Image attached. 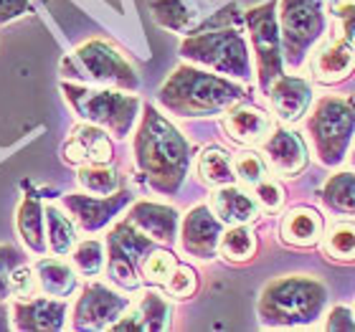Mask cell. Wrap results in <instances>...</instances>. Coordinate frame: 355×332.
<instances>
[{"label":"cell","instance_id":"obj_1","mask_svg":"<svg viewBox=\"0 0 355 332\" xmlns=\"http://www.w3.org/2000/svg\"><path fill=\"white\" fill-rule=\"evenodd\" d=\"M135 163L160 193H175L188 175L191 145L157 110L148 107L135 134Z\"/></svg>","mask_w":355,"mask_h":332},{"label":"cell","instance_id":"obj_2","mask_svg":"<svg viewBox=\"0 0 355 332\" xmlns=\"http://www.w3.org/2000/svg\"><path fill=\"white\" fill-rule=\"evenodd\" d=\"M241 99V87L193 67L175 69L160 89V104L178 117H214Z\"/></svg>","mask_w":355,"mask_h":332},{"label":"cell","instance_id":"obj_3","mask_svg":"<svg viewBox=\"0 0 355 332\" xmlns=\"http://www.w3.org/2000/svg\"><path fill=\"white\" fill-rule=\"evenodd\" d=\"M325 297V287L318 279L284 277L261 292L259 315L266 325H302L318 317Z\"/></svg>","mask_w":355,"mask_h":332},{"label":"cell","instance_id":"obj_4","mask_svg":"<svg viewBox=\"0 0 355 332\" xmlns=\"http://www.w3.org/2000/svg\"><path fill=\"white\" fill-rule=\"evenodd\" d=\"M61 91L67 96V102L71 104V110L89 125L110 130L114 137H127V132L132 130L137 107H140L137 96L67 82L61 84Z\"/></svg>","mask_w":355,"mask_h":332},{"label":"cell","instance_id":"obj_5","mask_svg":"<svg viewBox=\"0 0 355 332\" xmlns=\"http://www.w3.org/2000/svg\"><path fill=\"white\" fill-rule=\"evenodd\" d=\"M64 74L87 79L92 84H104V87L119 89H137V74L135 69L122 59V53L114 51L104 41H87L79 46L69 59H64Z\"/></svg>","mask_w":355,"mask_h":332},{"label":"cell","instance_id":"obj_6","mask_svg":"<svg viewBox=\"0 0 355 332\" xmlns=\"http://www.w3.org/2000/svg\"><path fill=\"white\" fill-rule=\"evenodd\" d=\"M180 53L188 61L216 69L218 74L239 76V79H246L252 74L249 51H246L244 38L236 30H208V33L191 36L188 41H183Z\"/></svg>","mask_w":355,"mask_h":332},{"label":"cell","instance_id":"obj_7","mask_svg":"<svg viewBox=\"0 0 355 332\" xmlns=\"http://www.w3.org/2000/svg\"><path fill=\"white\" fill-rule=\"evenodd\" d=\"M310 132L320 160L325 165L340 163L355 134V110L345 99L327 96L318 104L310 119Z\"/></svg>","mask_w":355,"mask_h":332},{"label":"cell","instance_id":"obj_8","mask_svg":"<svg viewBox=\"0 0 355 332\" xmlns=\"http://www.w3.org/2000/svg\"><path fill=\"white\" fill-rule=\"evenodd\" d=\"M322 33V0H282V41L289 64L297 67Z\"/></svg>","mask_w":355,"mask_h":332},{"label":"cell","instance_id":"obj_9","mask_svg":"<svg viewBox=\"0 0 355 332\" xmlns=\"http://www.w3.org/2000/svg\"><path fill=\"white\" fill-rule=\"evenodd\" d=\"M110 279L117 287L132 292L140 287V266L142 259L153 251V238L145 236L140 229H135L130 221H122L110 234Z\"/></svg>","mask_w":355,"mask_h":332},{"label":"cell","instance_id":"obj_10","mask_svg":"<svg viewBox=\"0 0 355 332\" xmlns=\"http://www.w3.org/2000/svg\"><path fill=\"white\" fill-rule=\"evenodd\" d=\"M277 6L264 3L259 8H252L246 13V23L252 30L257 67H259V87L264 91L274 87V82L282 76V56H279V30H277Z\"/></svg>","mask_w":355,"mask_h":332},{"label":"cell","instance_id":"obj_11","mask_svg":"<svg viewBox=\"0 0 355 332\" xmlns=\"http://www.w3.org/2000/svg\"><path fill=\"white\" fill-rule=\"evenodd\" d=\"M130 307V299L117 292L107 289L104 284H89L74 307L76 330H104L112 327Z\"/></svg>","mask_w":355,"mask_h":332},{"label":"cell","instance_id":"obj_12","mask_svg":"<svg viewBox=\"0 0 355 332\" xmlns=\"http://www.w3.org/2000/svg\"><path fill=\"white\" fill-rule=\"evenodd\" d=\"M221 0H153L150 10L163 28L175 33H200L214 18V8Z\"/></svg>","mask_w":355,"mask_h":332},{"label":"cell","instance_id":"obj_13","mask_svg":"<svg viewBox=\"0 0 355 332\" xmlns=\"http://www.w3.org/2000/svg\"><path fill=\"white\" fill-rule=\"evenodd\" d=\"M221 218L211 213L208 206H196L185 216L183 234H180V246L185 254L196 259H214L218 246H221Z\"/></svg>","mask_w":355,"mask_h":332},{"label":"cell","instance_id":"obj_14","mask_svg":"<svg viewBox=\"0 0 355 332\" xmlns=\"http://www.w3.org/2000/svg\"><path fill=\"white\" fill-rule=\"evenodd\" d=\"M130 203V193H112V195H82V193H71L64 195V206L74 221L84 231H99Z\"/></svg>","mask_w":355,"mask_h":332},{"label":"cell","instance_id":"obj_15","mask_svg":"<svg viewBox=\"0 0 355 332\" xmlns=\"http://www.w3.org/2000/svg\"><path fill=\"white\" fill-rule=\"evenodd\" d=\"M64 160L71 165H99L112 160V142L102 127L82 125L76 127L64 145Z\"/></svg>","mask_w":355,"mask_h":332},{"label":"cell","instance_id":"obj_16","mask_svg":"<svg viewBox=\"0 0 355 332\" xmlns=\"http://www.w3.org/2000/svg\"><path fill=\"white\" fill-rule=\"evenodd\" d=\"M127 221L132 223L135 229H140L145 236L160 241V244H173L178 236V211L171 206L142 200V203H135Z\"/></svg>","mask_w":355,"mask_h":332},{"label":"cell","instance_id":"obj_17","mask_svg":"<svg viewBox=\"0 0 355 332\" xmlns=\"http://www.w3.org/2000/svg\"><path fill=\"white\" fill-rule=\"evenodd\" d=\"M171 304L163 295L148 292L135 307H127V312L112 325V330H150L160 332L171 325Z\"/></svg>","mask_w":355,"mask_h":332},{"label":"cell","instance_id":"obj_18","mask_svg":"<svg viewBox=\"0 0 355 332\" xmlns=\"http://www.w3.org/2000/svg\"><path fill=\"white\" fill-rule=\"evenodd\" d=\"M353 69H355V46L350 44L348 38L327 41L312 56V76L320 84L343 82Z\"/></svg>","mask_w":355,"mask_h":332},{"label":"cell","instance_id":"obj_19","mask_svg":"<svg viewBox=\"0 0 355 332\" xmlns=\"http://www.w3.org/2000/svg\"><path fill=\"white\" fill-rule=\"evenodd\" d=\"M264 152L272 170L279 175H297L307 165V150L302 140L289 130H272V134L264 140Z\"/></svg>","mask_w":355,"mask_h":332},{"label":"cell","instance_id":"obj_20","mask_svg":"<svg viewBox=\"0 0 355 332\" xmlns=\"http://www.w3.org/2000/svg\"><path fill=\"white\" fill-rule=\"evenodd\" d=\"M67 325V302L64 299H21L15 304V327L18 330H61Z\"/></svg>","mask_w":355,"mask_h":332},{"label":"cell","instance_id":"obj_21","mask_svg":"<svg viewBox=\"0 0 355 332\" xmlns=\"http://www.w3.org/2000/svg\"><path fill=\"white\" fill-rule=\"evenodd\" d=\"M223 127H226L231 140L241 142V145H264V140L274 130L269 114H264L257 107L231 110L226 114V119H223Z\"/></svg>","mask_w":355,"mask_h":332},{"label":"cell","instance_id":"obj_22","mask_svg":"<svg viewBox=\"0 0 355 332\" xmlns=\"http://www.w3.org/2000/svg\"><path fill=\"white\" fill-rule=\"evenodd\" d=\"M269 96H272V104L277 114L287 122H297L302 117L307 107H310V87L297 79V76H279L274 87L269 89Z\"/></svg>","mask_w":355,"mask_h":332},{"label":"cell","instance_id":"obj_23","mask_svg":"<svg viewBox=\"0 0 355 332\" xmlns=\"http://www.w3.org/2000/svg\"><path fill=\"white\" fill-rule=\"evenodd\" d=\"M282 238L292 246H312L322 238V216L312 208H292L279 226Z\"/></svg>","mask_w":355,"mask_h":332},{"label":"cell","instance_id":"obj_24","mask_svg":"<svg viewBox=\"0 0 355 332\" xmlns=\"http://www.w3.org/2000/svg\"><path fill=\"white\" fill-rule=\"evenodd\" d=\"M211 206H214V213L218 216L223 223H229V226L249 223L259 213L254 198H249L241 188H234V185H221V191L214 193Z\"/></svg>","mask_w":355,"mask_h":332},{"label":"cell","instance_id":"obj_25","mask_svg":"<svg viewBox=\"0 0 355 332\" xmlns=\"http://www.w3.org/2000/svg\"><path fill=\"white\" fill-rule=\"evenodd\" d=\"M46 211L41 206L38 195L28 193L23 195L21 206H18V234H21L23 244L28 246L33 254H46Z\"/></svg>","mask_w":355,"mask_h":332},{"label":"cell","instance_id":"obj_26","mask_svg":"<svg viewBox=\"0 0 355 332\" xmlns=\"http://www.w3.org/2000/svg\"><path fill=\"white\" fill-rule=\"evenodd\" d=\"M33 272H36L38 289H41L46 297L67 299V297L74 295L76 272L69 264L59 261V259H41Z\"/></svg>","mask_w":355,"mask_h":332},{"label":"cell","instance_id":"obj_27","mask_svg":"<svg viewBox=\"0 0 355 332\" xmlns=\"http://www.w3.org/2000/svg\"><path fill=\"white\" fill-rule=\"evenodd\" d=\"M46 226H49V246L56 256H69L76 246V229L67 213L56 206H46Z\"/></svg>","mask_w":355,"mask_h":332},{"label":"cell","instance_id":"obj_28","mask_svg":"<svg viewBox=\"0 0 355 332\" xmlns=\"http://www.w3.org/2000/svg\"><path fill=\"white\" fill-rule=\"evenodd\" d=\"M198 173L203 177V183L208 185H231L234 183V163H231V157L226 150L221 148H206L200 152V160H198Z\"/></svg>","mask_w":355,"mask_h":332},{"label":"cell","instance_id":"obj_29","mask_svg":"<svg viewBox=\"0 0 355 332\" xmlns=\"http://www.w3.org/2000/svg\"><path fill=\"white\" fill-rule=\"evenodd\" d=\"M322 200L327 208H333L338 213L355 216V175L353 173H340L333 175L325 183Z\"/></svg>","mask_w":355,"mask_h":332},{"label":"cell","instance_id":"obj_30","mask_svg":"<svg viewBox=\"0 0 355 332\" xmlns=\"http://www.w3.org/2000/svg\"><path fill=\"white\" fill-rule=\"evenodd\" d=\"M79 185L87 193H94V195H112L119 188V175L112 168H107V163L82 165V170H79Z\"/></svg>","mask_w":355,"mask_h":332},{"label":"cell","instance_id":"obj_31","mask_svg":"<svg viewBox=\"0 0 355 332\" xmlns=\"http://www.w3.org/2000/svg\"><path fill=\"white\" fill-rule=\"evenodd\" d=\"M218 249L231 261H246V259H252L254 249H257V238H254V234L246 229L244 223H239V226H231L223 234Z\"/></svg>","mask_w":355,"mask_h":332},{"label":"cell","instance_id":"obj_32","mask_svg":"<svg viewBox=\"0 0 355 332\" xmlns=\"http://www.w3.org/2000/svg\"><path fill=\"white\" fill-rule=\"evenodd\" d=\"M175 269H178L175 256L165 249L148 251V256L142 259V266H140L142 279L148 281V284H168Z\"/></svg>","mask_w":355,"mask_h":332},{"label":"cell","instance_id":"obj_33","mask_svg":"<svg viewBox=\"0 0 355 332\" xmlns=\"http://www.w3.org/2000/svg\"><path fill=\"white\" fill-rule=\"evenodd\" d=\"M327 256L335 261H355V223H338L325 236Z\"/></svg>","mask_w":355,"mask_h":332},{"label":"cell","instance_id":"obj_34","mask_svg":"<svg viewBox=\"0 0 355 332\" xmlns=\"http://www.w3.org/2000/svg\"><path fill=\"white\" fill-rule=\"evenodd\" d=\"M74 266H76V272H82L84 277H96L104 266L102 244H99V241H84V244L76 246Z\"/></svg>","mask_w":355,"mask_h":332},{"label":"cell","instance_id":"obj_35","mask_svg":"<svg viewBox=\"0 0 355 332\" xmlns=\"http://www.w3.org/2000/svg\"><path fill=\"white\" fill-rule=\"evenodd\" d=\"M234 170H236V177H241L249 185H257L264 180V163L254 152H241V155L234 157Z\"/></svg>","mask_w":355,"mask_h":332},{"label":"cell","instance_id":"obj_36","mask_svg":"<svg viewBox=\"0 0 355 332\" xmlns=\"http://www.w3.org/2000/svg\"><path fill=\"white\" fill-rule=\"evenodd\" d=\"M23 264L21 251L8 244H0V299L10 295V274Z\"/></svg>","mask_w":355,"mask_h":332},{"label":"cell","instance_id":"obj_37","mask_svg":"<svg viewBox=\"0 0 355 332\" xmlns=\"http://www.w3.org/2000/svg\"><path fill=\"white\" fill-rule=\"evenodd\" d=\"M36 292H38L36 272H31L28 266L21 264L10 274V295L18 297V299H33Z\"/></svg>","mask_w":355,"mask_h":332},{"label":"cell","instance_id":"obj_38","mask_svg":"<svg viewBox=\"0 0 355 332\" xmlns=\"http://www.w3.org/2000/svg\"><path fill=\"white\" fill-rule=\"evenodd\" d=\"M165 287H168V292H171L173 297L185 299V297H193V292H196V287H198V279H196V272H193L191 266L178 264V269L173 272L171 281H168Z\"/></svg>","mask_w":355,"mask_h":332},{"label":"cell","instance_id":"obj_39","mask_svg":"<svg viewBox=\"0 0 355 332\" xmlns=\"http://www.w3.org/2000/svg\"><path fill=\"white\" fill-rule=\"evenodd\" d=\"M333 13L343 23V38L355 46V0H333Z\"/></svg>","mask_w":355,"mask_h":332},{"label":"cell","instance_id":"obj_40","mask_svg":"<svg viewBox=\"0 0 355 332\" xmlns=\"http://www.w3.org/2000/svg\"><path fill=\"white\" fill-rule=\"evenodd\" d=\"M257 198L266 211H277L284 203V191L274 180H261V183H257Z\"/></svg>","mask_w":355,"mask_h":332},{"label":"cell","instance_id":"obj_41","mask_svg":"<svg viewBox=\"0 0 355 332\" xmlns=\"http://www.w3.org/2000/svg\"><path fill=\"white\" fill-rule=\"evenodd\" d=\"M31 10V0H0V26L21 18Z\"/></svg>","mask_w":355,"mask_h":332},{"label":"cell","instance_id":"obj_42","mask_svg":"<svg viewBox=\"0 0 355 332\" xmlns=\"http://www.w3.org/2000/svg\"><path fill=\"white\" fill-rule=\"evenodd\" d=\"M327 330H355V320L353 312L345 310V307H335L327 317Z\"/></svg>","mask_w":355,"mask_h":332},{"label":"cell","instance_id":"obj_43","mask_svg":"<svg viewBox=\"0 0 355 332\" xmlns=\"http://www.w3.org/2000/svg\"><path fill=\"white\" fill-rule=\"evenodd\" d=\"M10 322H8V307L6 304H0V330H8Z\"/></svg>","mask_w":355,"mask_h":332},{"label":"cell","instance_id":"obj_44","mask_svg":"<svg viewBox=\"0 0 355 332\" xmlns=\"http://www.w3.org/2000/svg\"><path fill=\"white\" fill-rule=\"evenodd\" d=\"M353 165H355V150H353Z\"/></svg>","mask_w":355,"mask_h":332}]
</instances>
